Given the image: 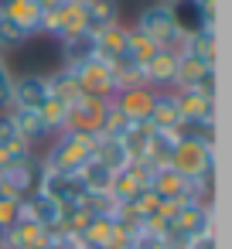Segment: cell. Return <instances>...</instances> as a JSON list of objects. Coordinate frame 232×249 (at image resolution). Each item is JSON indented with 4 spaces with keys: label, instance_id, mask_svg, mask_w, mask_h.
I'll list each match as a JSON object with an SVG mask.
<instances>
[{
    "label": "cell",
    "instance_id": "6da1fadb",
    "mask_svg": "<svg viewBox=\"0 0 232 249\" xmlns=\"http://www.w3.org/2000/svg\"><path fill=\"white\" fill-rule=\"evenodd\" d=\"M96 154V133H75V130H62L55 147L48 150V157L41 160L48 171H65V174H79Z\"/></svg>",
    "mask_w": 232,
    "mask_h": 249
},
{
    "label": "cell",
    "instance_id": "7a4b0ae2",
    "mask_svg": "<svg viewBox=\"0 0 232 249\" xmlns=\"http://www.w3.org/2000/svg\"><path fill=\"white\" fill-rule=\"evenodd\" d=\"M167 164H171L181 178L208 184V178H212V171H215V143L198 140V137H178V143H174Z\"/></svg>",
    "mask_w": 232,
    "mask_h": 249
},
{
    "label": "cell",
    "instance_id": "3957f363",
    "mask_svg": "<svg viewBox=\"0 0 232 249\" xmlns=\"http://www.w3.org/2000/svg\"><path fill=\"white\" fill-rule=\"evenodd\" d=\"M137 31L147 35L157 48H167V52H181V48H184V35L174 28V18H171L167 0H164V4H150V7L140 11Z\"/></svg>",
    "mask_w": 232,
    "mask_h": 249
},
{
    "label": "cell",
    "instance_id": "277c9868",
    "mask_svg": "<svg viewBox=\"0 0 232 249\" xmlns=\"http://www.w3.org/2000/svg\"><path fill=\"white\" fill-rule=\"evenodd\" d=\"M150 191H154L164 205H181V201L201 198V195H205V184L181 178L171 164H154V171H150Z\"/></svg>",
    "mask_w": 232,
    "mask_h": 249
},
{
    "label": "cell",
    "instance_id": "5b68a950",
    "mask_svg": "<svg viewBox=\"0 0 232 249\" xmlns=\"http://www.w3.org/2000/svg\"><path fill=\"white\" fill-rule=\"evenodd\" d=\"M212 222H215V208L208 201H201V198L181 201V205H167V225H171V232H178L184 239H195L201 232H215Z\"/></svg>",
    "mask_w": 232,
    "mask_h": 249
},
{
    "label": "cell",
    "instance_id": "8992f818",
    "mask_svg": "<svg viewBox=\"0 0 232 249\" xmlns=\"http://www.w3.org/2000/svg\"><path fill=\"white\" fill-rule=\"evenodd\" d=\"M82 31H89L82 0H62L58 7L41 14V35H52V38L62 41V38H72V35H82Z\"/></svg>",
    "mask_w": 232,
    "mask_h": 249
},
{
    "label": "cell",
    "instance_id": "52a82bcc",
    "mask_svg": "<svg viewBox=\"0 0 232 249\" xmlns=\"http://www.w3.org/2000/svg\"><path fill=\"white\" fill-rule=\"evenodd\" d=\"M72 75L82 89V96H96V99H113L116 96V82H113V65L103 58H86L79 65H72Z\"/></svg>",
    "mask_w": 232,
    "mask_h": 249
},
{
    "label": "cell",
    "instance_id": "ba28073f",
    "mask_svg": "<svg viewBox=\"0 0 232 249\" xmlns=\"http://www.w3.org/2000/svg\"><path fill=\"white\" fill-rule=\"evenodd\" d=\"M150 171H154V164L150 160H130L126 167H120V171H113V184H109V195L120 201V205H126V201H133L140 191H147L150 188Z\"/></svg>",
    "mask_w": 232,
    "mask_h": 249
},
{
    "label": "cell",
    "instance_id": "9c48e42d",
    "mask_svg": "<svg viewBox=\"0 0 232 249\" xmlns=\"http://www.w3.org/2000/svg\"><path fill=\"white\" fill-rule=\"evenodd\" d=\"M171 89H205L215 96V65H205L201 58L181 52L178 55V72H174V86Z\"/></svg>",
    "mask_w": 232,
    "mask_h": 249
},
{
    "label": "cell",
    "instance_id": "30bf717a",
    "mask_svg": "<svg viewBox=\"0 0 232 249\" xmlns=\"http://www.w3.org/2000/svg\"><path fill=\"white\" fill-rule=\"evenodd\" d=\"M184 123H215V96L205 89H171Z\"/></svg>",
    "mask_w": 232,
    "mask_h": 249
},
{
    "label": "cell",
    "instance_id": "8fae6325",
    "mask_svg": "<svg viewBox=\"0 0 232 249\" xmlns=\"http://www.w3.org/2000/svg\"><path fill=\"white\" fill-rule=\"evenodd\" d=\"M103 109H106V99H96V96H82V99H75V103L69 106L65 130H75V133H99Z\"/></svg>",
    "mask_w": 232,
    "mask_h": 249
},
{
    "label": "cell",
    "instance_id": "7c38bea8",
    "mask_svg": "<svg viewBox=\"0 0 232 249\" xmlns=\"http://www.w3.org/2000/svg\"><path fill=\"white\" fill-rule=\"evenodd\" d=\"M147 126L150 130H164V133H181L184 120H181V109L174 103V92H157L154 89V103H150V113H147Z\"/></svg>",
    "mask_w": 232,
    "mask_h": 249
},
{
    "label": "cell",
    "instance_id": "4fadbf2b",
    "mask_svg": "<svg viewBox=\"0 0 232 249\" xmlns=\"http://www.w3.org/2000/svg\"><path fill=\"white\" fill-rule=\"evenodd\" d=\"M48 99L45 75H18L11 79V109H38Z\"/></svg>",
    "mask_w": 232,
    "mask_h": 249
},
{
    "label": "cell",
    "instance_id": "5bb4252c",
    "mask_svg": "<svg viewBox=\"0 0 232 249\" xmlns=\"http://www.w3.org/2000/svg\"><path fill=\"white\" fill-rule=\"evenodd\" d=\"M0 14H4L18 31H24L28 38L41 35V7L35 0H0Z\"/></svg>",
    "mask_w": 232,
    "mask_h": 249
},
{
    "label": "cell",
    "instance_id": "9a60e30c",
    "mask_svg": "<svg viewBox=\"0 0 232 249\" xmlns=\"http://www.w3.org/2000/svg\"><path fill=\"white\" fill-rule=\"evenodd\" d=\"M0 150H4L7 164H24V160L35 157L31 154V143L18 133V126H14V120H11L7 109H0Z\"/></svg>",
    "mask_w": 232,
    "mask_h": 249
},
{
    "label": "cell",
    "instance_id": "2e32d148",
    "mask_svg": "<svg viewBox=\"0 0 232 249\" xmlns=\"http://www.w3.org/2000/svg\"><path fill=\"white\" fill-rule=\"evenodd\" d=\"M126 31H130V28H123V24H113V28L96 31V35H92V55L103 58V62H109V65L123 62V52H126Z\"/></svg>",
    "mask_w": 232,
    "mask_h": 249
},
{
    "label": "cell",
    "instance_id": "e0dca14e",
    "mask_svg": "<svg viewBox=\"0 0 232 249\" xmlns=\"http://www.w3.org/2000/svg\"><path fill=\"white\" fill-rule=\"evenodd\" d=\"M113 103L120 106V113H123L130 123H147V113H150V103H154V89H150V86L126 89V92H116Z\"/></svg>",
    "mask_w": 232,
    "mask_h": 249
},
{
    "label": "cell",
    "instance_id": "ac0fdd59",
    "mask_svg": "<svg viewBox=\"0 0 232 249\" xmlns=\"http://www.w3.org/2000/svg\"><path fill=\"white\" fill-rule=\"evenodd\" d=\"M167 7H171L174 28H178L184 38H188V35H195V31H201V28H208L198 0H167Z\"/></svg>",
    "mask_w": 232,
    "mask_h": 249
},
{
    "label": "cell",
    "instance_id": "d6986e66",
    "mask_svg": "<svg viewBox=\"0 0 232 249\" xmlns=\"http://www.w3.org/2000/svg\"><path fill=\"white\" fill-rule=\"evenodd\" d=\"M178 55L181 52H167V48H161L147 65H143V75H147V86L154 89V86H174V72H178Z\"/></svg>",
    "mask_w": 232,
    "mask_h": 249
},
{
    "label": "cell",
    "instance_id": "ffe728a7",
    "mask_svg": "<svg viewBox=\"0 0 232 249\" xmlns=\"http://www.w3.org/2000/svg\"><path fill=\"white\" fill-rule=\"evenodd\" d=\"M181 52H188V55L201 58L205 65H215V58H218V31H215V28H201V31L188 35Z\"/></svg>",
    "mask_w": 232,
    "mask_h": 249
},
{
    "label": "cell",
    "instance_id": "44dd1931",
    "mask_svg": "<svg viewBox=\"0 0 232 249\" xmlns=\"http://www.w3.org/2000/svg\"><path fill=\"white\" fill-rule=\"evenodd\" d=\"M82 4H86V21L92 35L120 24V0H82Z\"/></svg>",
    "mask_w": 232,
    "mask_h": 249
},
{
    "label": "cell",
    "instance_id": "7402d4cb",
    "mask_svg": "<svg viewBox=\"0 0 232 249\" xmlns=\"http://www.w3.org/2000/svg\"><path fill=\"white\" fill-rule=\"evenodd\" d=\"M45 82H48V96L58 99V103H65V106H72L75 99H82V89H79L72 69H58V72L45 75Z\"/></svg>",
    "mask_w": 232,
    "mask_h": 249
},
{
    "label": "cell",
    "instance_id": "603a6c76",
    "mask_svg": "<svg viewBox=\"0 0 232 249\" xmlns=\"http://www.w3.org/2000/svg\"><path fill=\"white\" fill-rule=\"evenodd\" d=\"M99 164H106L109 171H120L130 164V154H126V143L120 137H99L96 133V154H92Z\"/></svg>",
    "mask_w": 232,
    "mask_h": 249
},
{
    "label": "cell",
    "instance_id": "cb8c5ba5",
    "mask_svg": "<svg viewBox=\"0 0 232 249\" xmlns=\"http://www.w3.org/2000/svg\"><path fill=\"white\" fill-rule=\"evenodd\" d=\"M11 113V120H14V126H18V133L35 147L38 140H45L48 137V130H45V123H41V116H38V109H7Z\"/></svg>",
    "mask_w": 232,
    "mask_h": 249
},
{
    "label": "cell",
    "instance_id": "d4e9b609",
    "mask_svg": "<svg viewBox=\"0 0 232 249\" xmlns=\"http://www.w3.org/2000/svg\"><path fill=\"white\" fill-rule=\"evenodd\" d=\"M157 52H161V48H157L147 35H140L137 28H130V31H126V52H123V58H126V62H133V65H140V69H143Z\"/></svg>",
    "mask_w": 232,
    "mask_h": 249
},
{
    "label": "cell",
    "instance_id": "484cf974",
    "mask_svg": "<svg viewBox=\"0 0 232 249\" xmlns=\"http://www.w3.org/2000/svg\"><path fill=\"white\" fill-rule=\"evenodd\" d=\"M62 58H65V69L92 58V31H82V35H72V38H62Z\"/></svg>",
    "mask_w": 232,
    "mask_h": 249
},
{
    "label": "cell",
    "instance_id": "4316f807",
    "mask_svg": "<svg viewBox=\"0 0 232 249\" xmlns=\"http://www.w3.org/2000/svg\"><path fill=\"white\" fill-rule=\"evenodd\" d=\"M174 143H178V137H174V133H164V130H150L143 160H150V164H167V160H171V150H174Z\"/></svg>",
    "mask_w": 232,
    "mask_h": 249
},
{
    "label": "cell",
    "instance_id": "83f0119b",
    "mask_svg": "<svg viewBox=\"0 0 232 249\" xmlns=\"http://www.w3.org/2000/svg\"><path fill=\"white\" fill-rule=\"evenodd\" d=\"M113 82H116V92H126V89H140V86H147V75H143V69L140 65H133V62H116L113 65Z\"/></svg>",
    "mask_w": 232,
    "mask_h": 249
},
{
    "label": "cell",
    "instance_id": "f1b7e54d",
    "mask_svg": "<svg viewBox=\"0 0 232 249\" xmlns=\"http://www.w3.org/2000/svg\"><path fill=\"white\" fill-rule=\"evenodd\" d=\"M79 178H82L86 191H109V184H113V171H109L106 164H99L96 157L79 171Z\"/></svg>",
    "mask_w": 232,
    "mask_h": 249
},
{
    "label": "cell",
    "instance_id": "f546056e",
    "mask_svg": "<svg viewBox=\"0 0 232 249\" xmlns=\"http://www.w3.org/2000/svg\"><path fill=\"white\" fill-rule=\"evenodd\" d=\"M38 116H41V123H45V130H48V133H62V130H65V116H69V106L48 96V99H45V103L38 106Z\"/></svg>",
    "mask_w": 232,
    "mask_h": 249
},
{
    "label": "cell",
    "instance_id": "4dcf8cb0",
    "mask_svg": "<svg viewBox=\"0 0 232 249\" xmlns=\"http://www.w3.org/2000/svg\"><path fill=\"white\" fill-rule=\"evenodd\" d=\"M130 126V120L120 113V106L113 99H106V109H103V123H99V137H123Z\"/></svg>",
    "mask_w": 232,
    "mask_h": 249
},
{
    "label": "cell",
    "instance_id": "1f68e13d",
    "mask_svg": "<svg viewBox=\"0 0 232 249\" xmlns=\"http://www.w3.org/2000/svg\"><path fill=\"white\" fill-rule=\"evenodd\" d=\"M24 41H28V35H24V31H18L4 14H0V55L11 52V48H18V45H24Z\"/></svg>",
    "mask_w": 232,
    "mask_h": 249
},
{
    "label": "cell",
    "instance_id": "d6a6232c",
    "mask_svg": "<svg viewBox=\"0 0 232 249\" xmlns=\"http://www.w3.org/2000/svg\"><path fill=\"white\" fill-rule=\"evenodd\" d=\"M18 218H21V198L0 195V232H7Z\"/></svg>",
    "mask_w": 232,
    "mask_h": 249
},
{
    "label": "cell",
    "instance_id": "836d02e7",
    "mask_svg": "<svg viewBox=\"0 0 232 249\" xmlns=\"http://www.w3.org/2000/svg\"><path fill=\"white\" fill-rule=\"evenodd\" d=\"M11 69L4 62V55H0V109H11Z\"/></svg>",
    "mask_w": 232,
    "mask_h": 249
},
{
    "label": "cell",
    "instance_id": "e575fe53",
    "mask_svg": "<svg viewBox=\"0 0 232 249\" xmlns=\"http://www.w3.org/2000/svg\"><path fill=\"white\" fill-rule=\"evenodd\" d=\"M184 249H218V246H215V232H201V235L188 239Z\"/></svg>",
    "mask_w": 232,
    "mask_h": 249
},
{
    "label": "cell",
    "instance_id": "d590c367",
    "mask_svg": "<svg viewBox=\"0 0 232 249\" xmlns=\"http://www.w3.org/2000/svg\"><path fill=\"white\" fill-rule=\"evenodd\" d=\"M35 4H38V7H41V14H45V11H52V7H58V4H62V0H35Z\"/></svg>",
    "mask_w": 232,
    "mask_h": 249
},
{
    "label": "cell",
    "instance_id": "8d00e7d4",
    "mask_svg": "<svg viewBox=\"0 0 232 249\" xmlns=\"http://www.w3.org/2000/svg\"><path fill=\"white\" fill-rule=\"evenodd\" d=\"M7 167V157H4V150H0V171H4Z\"/></svg>",
    "mask_w": 232,
    "mask_h": 249
},
{
    "label": "cell",
    "instance_id": "74e56055",
    "mask_svg": "<svg viewBox=\"0 0 232 249\" xmlns=\"http://www.w3.org/2000/svg\"><path fill=\"white\" fill-rule=\"evenodd\" d=\"M38 249H52V246H48V242H45V246H38Z\"/></svg>",
    "mask_w": 232,
    "mask_h": 249
}]
</instances>
